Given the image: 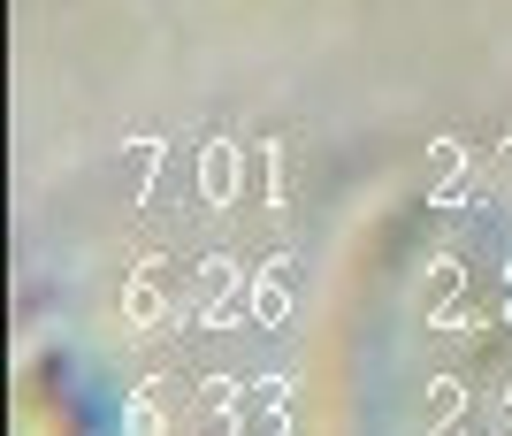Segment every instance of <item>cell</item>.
I'll list each match as a JSON object with an SVG mask.
<instances>
[{
  "label": "cell",
  "instance_id": "obj_3",
  "mask_svg": "<svg viewBox=\"0 0 512 436\" xmlns=\"http://www.w3.org/2000/svg\"><path fill=\"white\" fill-rule=\"evenodd\" d=\"M169 314V291H161V268H138L123 284V329H161Z\"/></svg>",
  "mask_w": 512,
  "mask_h": 436
},
{
  "label": "cell",
  "instance_id": "obj_13",
  "mask_svg": "<svg viewBox=\"0 0 512 436\" xmlns=\"http://www.w3.org/2000/svg\"><path fill=\"white\" fill-rule=\"evenodd\" d=\"M497 436H512V391L497 398Z\"/></svg>",
  "mask_w": 512,
  "mask_h": 436
},
{
  "label": "cell",
  "instance_id": "obj_10",
  "mask_svg": "<svg viewBox=\"0 0 512 436\" xmlns=\"http://www.w3.org/2000/svg\"><path fill=\"white\" fill-rule=\"evenodd\" d=\"M253 161H260V207H283V138H260Z\"/></svg>",
  "mask_w": 512,
  "mask_h": 436
},
{
  "label": "cell",
  "instance_id": "obj_14",
  "mask_svg": "<svg viewBox=\"0 0 512 436\" xmlns=\"http://www.w3.org/2000/svg\"><path fill=\"white\" fill-rule=\"evenodd\" d=\"M505 322H512V299H505Z\"/></svg>",
  "mask_w": 512,
  "mask_h": 436
},
{
  "label": "cell",
  "instance_id": "obj_12",
  "mask_svg": "<svg viewBox=\"0 0 512 436\" xmlns=\"http://www.w3.org/2000/svg\"><path fill=\"white\" fill-rule=\"evenodd\" d=\"M497 184H505V199H512V138L497 146Z\"/></svg>",
  "mask_w": 512,
  "mask_h": 436
},
{
  "label": "cell",
  "instance_id": "obj_4",
  "mask_svg": "<svg viewBox=\"0 0 512 436\" xmlns=\"http://www.w3.org/2000/svg\"><path fill=\"white\" fill-rule=\"evenodd\" d=\"M459 176H467V146L436 138L428 146V207H459Z\"/></svg>",
  "mask_w": 512,
  "mask_h": 436
},
{
  "label": "cell",
  "instance_id": "obj_11",
  "mask_svg": "<svg viewBox=\"0 0 512 436\" xmlns=\"http://www.w3.org/2000/svg\"><path fill=\"white\" fill-rule=\"evenodd\" d=\"M245 436H291V406H260V421Z\"/></svg>",
  "mask_w": 512,
  "mask_h": 436
},
{
  "label": "cell",
  "instance_id": "obj_9",
  "mask_svg": "<svg viewBox=\"0 0 512 436\" xmlns=\"http://www.w3.org/2000/svg\"><path fill=\"white\" fill-rule=\"evenodd\" d=\"M161 161H169V146H161V138H130V199H153Z\"/></svg>",
  "mask_w": 512,
  "mask_h": 436
},
{
  "label": "cell",
  "instance_id": "obj_8",
  "mask_svg": "<svg viewBox=\"0 0 512 436\" xmlns=\"http://www.w3.org/2000/svg\"><path fill=\"white\" fill-rule=\"evenodd\" d=\"M123 436H169V406H161V391H130Z\"/></svg>",
  "mask_w": 512,
  "mask_h": 436
},
{
  "label": "cell",
  "instance_id": "obj_2",
  "mask_svg": "<svg viewBox=\"0 0 512 436\" xmlns=\"http://www.w3.org/2000/svg\"><path fill=\"white\" fill-rule=\"evenodd\" d=\"M245 429H253V421H245V383H237V375H214L192 436H245Z\"/></svg>",
  "mask_w": 512,
  "mask_h": 436
},
{
  "label": "cell",
  "instance_id": "obj_1",
  "mask_svg": "<svg viewBox=\"0 0 512 436\" xmlns=\"http://www.w3.org/2000/svg\"><path fill=\"white\" fill-rule=\"evenodd\" d=\"M237 192H245V153H237V138H207V146H199V199H207V207H237Z\"/></svg>",
  "mask_w": 512,
  "mask_h": 436
},
{
  "label": "cell",
  "instance_id": "obj_5",
  "mask_svg": "<svg viewBox=\"0 0 512 436\" xmlns=\"http://www.w3.org/2000/svg\"><path fill=\"white\" fill-rule=\"evenodd\" d=\"M283 322H291V268L268 261L253 276V329H283Z\"/></svg>",
  "mask_w": 512,
  "mask_h": 436
},
{
  "label": "cell",
  "instance_id": "obj_6",
  "mask_svg": "<svg viewBox=\"0 0 512 436\" xmlns=\"http://www.w3.org/2000/svg\"><path fill=\"white\" fill-rule=\"evenodd\" d=\"M459 291H467V268L459 261H428V276H421V314L436 322V314H451L459 306Z\"/></svg>",
  "mask_w": 512,
  "mask_h": 436
},
{
  "label": "cell",
  "instance_id": "obj_7",
  "mask_svg": "<svg viewBox=\"0 0 512 436\" xmlns=\"http://www.w3.org/2000/svg\"><path fill=\"white\" fill-rule=\"evenodd\" d=\"M459 414H467V383L436 375L428 383V436H459Z\"/></svg>",
  "mask_w": 512,
  "mask_h": 436
}]
</instances>
